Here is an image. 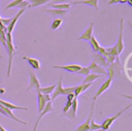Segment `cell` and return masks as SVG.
Masks as SVG:
<instances>
[{
    "mask_svg": "<svg viewBox=\"0 0 132 131\" xmlns=\"http://www.w3.org/2000/svg\"><path fill=\"white\" fill-rule=\"evenodd\" d=\"M6 37V51L8 54V67H7V76H10V72H11V66H12V60H13V56L18 53L15 46L13 45V41H12V37H11V33L6 32L5 34Z\"/></svg>",
    "mask_w": 132,
    "mask_h": 131,
    "instance_id": "1",
    "label": "cell"
},
{
    "mask_svg": "<svg viewBox=\"0 0 132 131\" xmlns=\"http://www.w3.org/2000/svg\"><path fill=\"white\" fill-rule=\"evenodd\" d=\"M123 34H124V19L120 20V30H119V38H118V42L114 44L116 48H117V54L118 56L121 55V53L124 51L125 45H124V41H123Z\"/></svg>",
    "mask_w": 132,
    "mask_h": 131,
    "instance_id": "2",
    "label": "cell"
},
{
    "mask_svg": "<svg viewBox=\"0 0 132 131\" xmlns=\"http://www.w3.org/2000/svg\"><path fill=\"white\" fill-rule=\"evenodd\" d=\"M131 106H132V104H129V105H127V106H126L124 109H122L121 111H119V112H118L116 116L110 117V118H108V119H105V120L103 121V123L101 124V128L107 131V130L110 128V126L112 125V123H113V122H114V121H116V120H117V119H118V118H119V117H120L122 113H124V112H125L127 109H129Z\"/></svg>",
    "mask_w": 132,
    "mask_h": 131,
    "instance_id": "3",
    "label": "cell"
},
{
    "mask_svg": "<svg viewBox=\"0 0 132 131\" xmlns=\"http://www.w3.org/2000/svg\"><path fill=\"white\" fill-rule=\"evenodd\" d=\"M53 110H54V106H53L52 101L46 102V104H45L44 108L39 112V116H38V118L36 119V122H35L34 127H33V131H36V130H37V127H38V124H39L40 120H41V119H42L46 113H48V112H51V111H53Z\"/></svg>",
    "mask_w": 132,
    "mask_h": 131,
    "instance_id": "4",
    "label": "cell"
},
{
    "mask_svg": "<svg viewBox=\"0 0 132 131\" xmlns=\"http://www.w3.org/2000/svg\"><path fill=\"white\" fill-rule=\"evenodd\" d=\"M54 69H61V70H66L70 73H74L76 71H78L81 68V65L78 64H68V65H54L53 66Z\"/></svg>",
    "mask_w": 132,
    "mask_h": 131,
    "instance_id": "5",
    "label": "cell"
},
{
    "mask_svg": "<svg viewBox=\"0 0 132 131\" xmlns=\"http://www.w3.org/2000/svg\"><path fill=\"white\" fill-rule=\"evenodd\" d=\"M28 73H29V86L27 88V91H30L31 89L38 90L40 88V81H39L38 77L36 76V74H34L31 71H29Z\"/></svg>",
    "mask_w": 132,
    "mask_h": 131,
    "instance_id": "6",
    "label": "cell"
},
{
    "mask_svg": "<svg viewBox=\"0 0 132 131\" xmlns=\"http://www.w3.org/2000/svg\"><path fill=\"white\" fill-rule=\"evenodd\" d=\"M77 105H78V102H77V99L76 97L72 100V104H71V107L64 113L67 118L73 120V119H76V111H77Z\"/></svg>",
    "mask_w": 132,
    "mask_h": 131,
    "instance_id": "7",
    "label": "cell"
},
{
    "mask_svg": "<svg viewBox=\"0 0 132 131\" xmlns=\"http://www.w3.org/2000/svg\"><path fill=\"white\" fill-rule=\"evenodd\" d=\"M94 102H95V101H93V103H92V105H91V111H90L89 117L87 118V120H86L81 125H79V126L76 128L75 131H89V125H90V122H91V119H92V116H93V112H94Z\"/></svg>",
    "mask_w": 132,
    "mask_h": 131,
    "instance_id": "8",
    "label": "cell"
},
{
    "mask_svg": "<svg viewBox=\"0 0 132 131\" xmlns=\"http://www.w3.org/2000/svg\"><path fill=\"white\" fill-rule=\"evenodd\" d=\"M111 81H112V78H107L101 86H100V88L97 90V92H96V94L94 95V101L101 95V94H103L105 91H107L108 89H109V87H110V85H111Z\"/></svg>",
    "mask_w": 132,
    "mask_h": 131,
    "instance_id": "9",
    "label": "cell"
},
{
    "mask_svg": "<svg viewBox=\"0 0 132 131\" xmlns=\"http://www.w3.org/2000/svg\"><path fill=\"white\" fill-rule=\"evenodd\" d=\"M88 68L90 69V71H91L92 73H96V74L101 73V75H107V72H106L105 68L101 67L100 65L96 64L95 62H91V64L88 66Z\"/></svg>",
    "mask_w": 132,
    "mask_h": 131,
    "instance_id": "10",
    "label": "cell"
},
{
    "mask_svg": "<svg viewBox=\"0 0 132 131\" xmlns=\"http://www.w3.org/2000/svg\"><path fill=\"white\" fill-rule=\"evenodd\" d=\"M93 29H94V23H91L89 25V27L82 32V34L78 37V40H86L89 41L93 35Z\"/></svg>",
    "mask_w": 132,
    "mask_h": 131,
    "instance_id": "11",
    "label": "cell"
},
{
    "mask_svg": "<svg viewBox=\"0 0 132 131\" xmlns=\"http://www.w3.org/2000/svg\"><path fill=\"white\" fill-rule=\"evenodd\" d=\"M62 92H63V86H62V75H60V76H59V80H58V83H57V86H56V88H55L54 92L52 93L53 95H52L51 99H52V100H55L57 97H59V96H61V95H62Z\"/></svg>",
    "mask_w": 132,
    "mask_h": 131,
    "instance_id": "12",
    "label": "cell"
},
{
    "mask_svg": "<svg viewBox=\"0 0 132 131\" xmlns=\"http://www.w3.org/2000/svg\"><path fill=\"white\" fill-rule=\"evenodd\" d=\"M24 12H25V9H20V10H19V12H18L13 18H12V20H11L10 24L6 27V32H8V33H11V32H12V30H13V28H14V26H15L16 22L19 21L20 17H21Z\"/></svg>",
    "mask_w": 132,
    "mask_h": 131,
    "instance_id": "13",
    "label": "cell"
},
{
    "mask_svg": "<svg viewBox=\"0 0 132 131\" xmlns=\"http://www.w3.org/2000/svg\"><path fill=\"white\" fill-rule=\"evenodd\" d=\"M93 62H95L96 64L100 65V66L103 67V68L108 66V65H107V62H106V60H105V57H104L103 55L99 54V53H96V54L93 55Z\"/></svg>",
    "mask_w": 132,
    "mask_h": 131,
    "instance_id": "14",
    "label": "cell"
},
{
    "mask_svg": "<svg viewBox=\"0 0 132 131\" xmlns=\"http://www.w3.org/2000/svg\"><path fill=\"white\" fill-rule=\"evenodd\" d=\"M0 104H1V105H3V106H5L6 108H8V109H10V110H14V109H16V110H28V107L18 106V105H14V104L10 103V102H7V101H4V100H1V99H0Z\"/></svg>",
    "mask_w": 132,
    "mask_h": 131,
    "instance_id": "15",
    "label": "cell"
},
{
    "mask_svg": "<svg viewBox=\"0 0 132 131\" xmlns=\"http://www.w3.org/2000/svg\"><path fill=\"white\" fill-rule=\"evenodd\" d=\"M73 4H85L98 9V0H75L73 1Z\"/></svg>",
    "mask_w": 132,
    "mask_h": 131,
    "instance_id": "16",
    "label": "cell"
},
{
    "mask_svg": "<svg viewBox=\"0 0 132 131\" xmlns=\"http://www.w3.org/2000/svg\"><path fill=\"white\" fill-rule=\"evenodd\" d=\"M23 60H26L27 62H28V64L33 68V69H40V62L37 60V59H35V58H30V57H27V56H25V57H23Z\"/></svg>",
    "mask_w": 132,
    "mask_h": 131,
    "instance_id": "17",
    "label": "cell"
},
{
    "mask_svg": "<svg viewBox=\"0 0 132 131\" xmlns=\"http://www.w3.org/2000/svg\"><path fill=\"white\" fill-rule=\"evenodd\" d=\"M37 103H38V111L40 112V111L44 108V106H45V104H46V101H45V99H44L43 94H41L38 90H37Z\"/></svg>",
    "mask_w": 132,
    "mask_h": 131,
    "instance_id": "18",
    "label": "cell"
},
{
    "mask_svg": "<svg viewBox=\"0 0 132 131\" xmlns=\"http://www.w3.org/2000/svg\"><path fill=\"white\" fill-rule=\"evenodd\" d=\"M69 3H57V4H50V7L55 8V9H60V10H68L70 8Z\"/></svg>",
    "mask_w": 132,
    "mask_h": 131,
    "instance_id": "19",
    "label": "cell"
},
{
    "mask_svg": "<svg viewBox=\"0 0 132 131\" xmlns=\"http://www.w3.org/2000/svg\"><path fill=\"white\" fill-rule=\"evenodd\" d=\"M56 86H57V84L51 85V86H48V87H43V88H41V87H40V88L38 89V91H39L41 94H47V95H51V94L54 92V90H55Z\"/></svg>",
    "mask_w": 132,
    "mask_h": 131,
    "instance_id": "20",
    "label": "cell"
},
{
    "mask_svg": "<svg viewBox=\"0 0 132 131\" xmlns=\"http://www.w3.org/2000/svg\"><path fill=\"white\" fill-rule=\"evenodd\" d=\"M99 77H101V74H96V73L90 72L88 75H86V77H85V79L82 80V83H84V84H86V83H93L94 80H96V79L99 78Z\"/></svg>",
    "mask_w": 132,
    "mask_h": 131,
    "instance_id": "21",
    "label": "cell"
},
{
    "mask_svg": "<svg viewBox=\"0 0 132 131\" xmlns=\"http://www.w3.org/2000/svg\"><path fill=\"white\" fill-rule=\"evenodd\" d=\"M89 41H90V44H91V46H92L93 51H94V52H96V53H98L99 47H100V44H99L98 40L96 39V37H95L94 35H92V37H91V39H90Z\"/></svg>",
    "mask_w": 132,
    "mask_h": 131,
    "instance_id": "22",
    "label": "cell"
},
{
    "mask_svg": "<svg viewBox=\"0 0 132 131\" xmlns=\"http://www.w3.org/2000/svg\"><path fill=\"white\" fill-rule=\"evenodd\" d=\"M50 1L51 0H29V2H30L29 7H38V6L43 5Z\"/></svg>",
    "mask_w": 132,
    "mask_h": 131,
    "instance_id": "23",
    "label": "cell"
},
{
    "mask_svg": "<svg viewBox=\"0 0 132 131\" xmlns=\"http://www.w3.org/2000/svg\"><path fill=\"white\" fill-rule=\"evenodd\" d=\"M45 11L48 12L50 14H53V15H65L67 10H60V9L52 8V9H45Z\"/></svg>",
    "mask_w": 132,
    "mask_h": 131,
    "instance_id": "24",
    "label": "cell"
},
{
    "mask_svg": "<svg viewBox=\"0 0 132 131\" xmlns=\"http://www.w3.org/2000/svg\"><path fill=\"white\" fill-rule=\"evenodd\" d=\"M62 23H63V20L62 19H56V20H54L53 23H52V25H51V29L52 30H57L62 25Z\"/></svg>",
    "mask_w": 132,
    "mask_h": 131,
    "instance_id": "25",
    "label": "cell"
},
{
    "mask_svg": "<svg viewBox=\"0 0 132 131\" xmlns=\"http://www.w3.org/2000/svg\"><path fill=\"white\" fill-rule=\"evenodd\" d=\"M100 128H101V125L95 123V121L93 119H91V122H90V125H89V131H96Z\"/></svg>",
    "mask_w": 132,
    "mask_h": 131,
    "instance_id": "26",
    "label": "cell"
},
{
    "mask_svg": "<svg viewBox=\"0 0 132 131\" xmlns=\"http://www.w3.org/2000/svg\"><path fill=\"white\" fill-rule=\"evenodd\" d=\"M75 87L76 86H73V87H66V88H63V92H62V95H69V94H73L74 93V90H75Z\"/></svg>",
    "mask_w": 132,
    "mask_h": 131,
    "instance_id": "27",
    "label": "cell"
},
{
    "mask_svg": "<svg viewBox=\"0 0 132 131\" xmlns=\"http://www.w3.org/2000/svg\"><path fill=\"white\" fill-rule=\"evenodd\" d=\"M90 72H91V71H90V69H89L88 67H82V66H81V68H80L78 71H76L75 74H78V75H85V76H86V75H88Z\"/></svg>",
    "mask_w": 132,
    "mask_h": 131,
    "instance_id": "28",
    "label": "cell"
},
{
    "mask_svg": "<svg viewBox=\"0 0 132 131\" xmlns=\"http://www.w3.org/2000/svg\"><path fill=\"white\" fill-rule=\"evenodd\" d=\"M29 5H30V2H29V1L22 0V1L19 3V5H18L15 8H19V9H26L27 7H29Z\"/></svg>",
    "mask_w": 132,
    "mask_h": 131,
    "instance_id": "29",
    "label": "cell"
},
{
    "mask_svg": "<svg viewBox=\"0 0 132 131\" xmlns=\"http://www.w3.org/2000/svg\"><path fill=\"white\" fill-rule=\"evenodd\" d=\"M22 0H13L12 2L8 3L6 6H5V9H10V8H13V7H16L19 5V3L21 2Z\"/></svg>",
    "mask_w": 132,
    "mask_h": 131,
    "instance_id": "30",
    "label": "cell"
},
{
    "mask_svg": "<svg viewBox=\"0 0 132 131\" xmlns=\"http://www.w3.org/2000/svg\"><path fill=\"white\" fill-rule=\"evenodd\" d=\"M107 75H108V78H112V76H113V73H114V70H113V67L110 65L109 67H108V69H107Z\"/></svg>",
    "mask_w": 132,
    "mask_h": 131,
    "instance_id": "31",
    "label": "cell"
},
{
    "mask_svg": "<svg viewBox=\"0 0 132 131\" xmlns=\"http://www.w3.org/2000/svg\"><path fill=\"white\" fill-rule=\"evenodd\" d=\"M0 43H1L4 47H6V37H5V35L0 34Z\"/></svg>",
    "mask_w": 132,
    "mask_h": 131,
    "instance_id": "32",
    "label": "cell"
},
{
    "mask_svg": "<svg viewBox=\"0 0 132 131\" xmlns=\"http://www.w3.org/2000/svg\"><path fill=\"white\" fill-rule=\"evenodd\" d=\"M68 1H71V0H54L52 4H57V3H67Z\"/></svg>",
    "mask_w": 132,
    "mask_h": 131,
    "instance_id": "33",
    "label": "cell"
},
{
    "mask_svg": "<svg viewBox=\"0 0 132 131\" xmlns=\"http://www.w3.org/2000/svg\"><path fill=\"white\" fill-rule=\"evenodd\" d=\"M43 96H44V99H45V101H46V102L52 101V99H51V96H50V95H47V94H43Z\"/></svg>",
    "mask_w": 132,
    "mask_h": 131,
    "instance_id": "34",
    "label": "cell"
},
{
    "mask_svg": "<svg viewBox=\"0 0 132 131\" xmlns=\"http://www.w3.org/2000/svg\"><path fill=\"white\" fill-rule=\"evenodd\" d=\"M121 1H122V0H110V1L108 2V4L111 5V4H116V3H121Z\"/></svg>",
    "mask_w": 132,
    "mask_h": 131,
    "instance_id": "35",
    "label": "cell"
},
{
    "mask_svg": "<svg viewBox=\"0 0 132 131\" xmlns=\"http://www.w3.org/2000/svg\"><path fill=\"white\" fill-rule=\"evenodd\" d=\"M0 31H5V32H6V27L3 26V25L1 24V22H0Z\"/></svg>",
    "mask_w": 132,
    "mask_h": 131,
    "instance_id": "36",
    "label": "cell"
},
{
    "mask_svg": "<svg viewBox=\"0 0 132 131\" xmlns=\"http://www.w3.org/2000/svg\"><path fill=\"white\" fill-rule=\"evenodd\" d=\"M127 3H128L130 6H132V0H127Z\"/></svg>",
    "mask_w": 132,
    "mask_h": 131,
    "instance_id": "37",
    "label": "cell"
},
{
    "mask_svg": "<svg viewBox=\"0 0 132 131\" xmlns=\"http://www.w3.org/2000/svg\"><path fill=\"white\" fill-rule=\"evenodd\" d=\"M0 131H7V130H6L5 128H3V127H2L1 125H0Z\"/></svg>",
    "mask_w": 132,
    "mask_h": 131,
    "instance_id": "38",
    "label": "cell"
},
{
    "mask_svg": "<svg viewBox=\"0 0 132 131\" xmlns=\"http://www.w3.org/2000/svg\"><path fill=\"white\" fill-rule=\"evenodd\" d=\"M96 131H106V130H104V129H102V128H100V129H98V130H96Z\"/></svg>",
    "mask_w": 132,
    "mask_h": 131,
    "instance_id": "39",
    "label": "cell"
},
{
    "mask_svg": "<svg viewBox=\"0 0 132 131\" xmlns=\"http://www.w3.org/2000/svg\"><path fill=\"white\" fill-rule=\"evenodd\" d=\"M26 1H29V0H26Z\"/></svg>",
    "mask_w": 132,
    "mask_h": 131,
    "instance_id": "40",
    "label": "cell"
}]
</instances>
